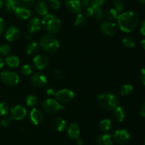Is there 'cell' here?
Wrapping results in <instances>:
<instances>
[{"label":"cell","mask_w":145,"mask_h":145,"mask_svg":"<svg viewBox=\"0 0 145 145\" xmlns=\"http://www.w3.org/2000/svg\"><path fill=\"white\" fill-rule=\"evenodd\" d=\"M118 27L125 33H131L137 28L139 24V16L134 11H125L117 18Z\"/></svg>","instance_id":"cell-1"},{"label":"cell","mask_w":145,"mask_h":145,"mask_svg":"<svg viewBox=\"0 0 145 145\" xmlns=\"http://www.w3.org/2000/svg\"><path fill=\"white\" fill-rule=\"evenodd\" d=\"M41 23L44 29L51 34L57 33L60 30L62 26L61 20L57 16L52 14H48L44 16Z\"/></svg>","instance_id":"cell-2"},{"label":"cell","mask_w":145,"mask_h":145,"mask_svg":"<svg viewBox=\"0 0 145 145\" xmlns=\"http://www.w3.org/2000/svg\"><path fill=\"white\" fill-rule=\"evenodd\" d=\"M40 45L42 49L48 53H54L59 48V41L53 34H51L42 35L40 39Z\"/></svg>","instance_id":"cell-3"},{"label":"cell","mask_w":145,"mask_h":145,"mask_svg":"<svg viewBox=\"0 0 145 145\" xmlns=\"http://www.w3.org/2000/svg\"><path fill=\"white\" fill-rule=\"evenodd\" d=\"M99 106L105 110H113L118 104V99L116 95L110 92H103L98 95Z\"/></svg>","instance_id":"cell-4"},{"label":"cell","mask_w":145,"mask_h":145,"mask_svg":"<svg viewBox=\"0 0 145 145\" xmlns=\"http://www.w3.org/2000/svg\"><path fill=\"white\" fill-rule=\"evenodd\" d=\"M42 107L43 110L50 115H55L64 108L58 101L52 98L45 100L42 102Z\"/></svg>","instance_id":"cell-5"},{"label":"cell","mask_w":145,"mask_h":145,"mask_svg":"<svg viewBox=\"0 0 145 145\" xmlns=\"http://www.w3.org/2000/svg\"><path fill=\"white\" fill-rule=\"evenodd\" d=\"M1 82L8 86H15L19 82V77L16 72L10 71H3L0 75Z\"/></svg>","instance_id":"cell-6"},{"label":"cell","mask_w":145,"mask_h":145,"mask_svg":"<svg viewBox=\"0 0 145 145\" xmlns=\"http://www.w3.org/2000/svg\"><path fill=\"white\" fill-rule=\"evenodd\" d=\"M100 30L104 35L108 36H114L118 31L117 25L111 21H103L100 25Z\"/></svg>","instance_id":"cell-7"},{"label":"cell","mask_w":145,"mask_h":145,"mask_svg":"<svg viewBox=\"0 0 145 145\" xmlns=\"http://www.w3.org/2000/svg\"><path fill=\"white\" fill-rule=\"evenodd\" d=\"M113 137L118 143L125 144L130 141V134L126 129H119L113 132Z\"/></svg>","instance_id":"cell-8"},{"label":"cell","mask_w":145,"mask_h":145,"mask_svg":"<svg viewBox=\"0 0 145 145\" xmlns=\"http://www.w3.org/2000/svg\"><path fill=\"white\" fill-rule=\"evenodd\" d=\"M65 8L72 14H81L83 9V4L79 0H67L65 3Z\"/></svg>","instance_id":"cell-9"},{"label":"cell","mask_w":145,"mask_h":145,"mask_svg":"<svg viewBox=\"0 0 145 145\" xmlns=\"http://www.w3.org/2000/svg\"><path fill=\"white\" fill-rule=\"evenodd\" d=\"M10 115L12 119L21 120L24 119L27 115V110L22 105H16L10 109Z\"/></svg>","instance_id":"cell-10"},{"label":"cell","mask_w":145,"mask_h":145,"mask_svg":"<svg viewBox=\"0 0 145 145\" xmlns=\"http://www.w3.org/2000/svg\"><path fill=\"white\" fill-rule=\"evenodd\" d=\"M55 96H56L57 100L59 102L67 103V102H70L73 99L74 94V92L71 90L65 88V89H62L56 92Z\"/></svg>","instance_id":"cell-11"},{"label":"cell","mask_w":145,"mask_h":145,"mask_svg":"<svg viewBox=\"0 0 145 145\" xmlns=\"http://www.w3.org/2000/svg\"><path fill=\"white\" fill-rule=\"evenodd\" d=\"M16 17L19 20H26L31 16V11L28 7L25 4H18L14 11Z\"/></svg>","instance_id":"cell-12"},{"label":"cell","mask_w":145,"mask_h":145,"mask_svg":"<svg viewBox=\"0 0 145 145\" xmlns=\"http://www.w3.org/2000/svg\"><path fill=\"white\" fill-rule=\"evenodd\" d=\"M84 16L88 17H92L97 21H100L103 17V12L101 8L95 7L93 6H88L84 11Z\"/></svg>","instance_id":"cell-13"},{"label":"cell","mask_w":145,"mask_h":145,"mask_svg":"<svg viewBox=\"0 0 145 145\" xmlns=\"http://www.w3.org/2000/svg\"><path fill=\"white\" fill-rule=\"evenodd\" d=\"M34 67L38 70H43L49 65V59L46 55H37L33 58Z\"/></svg>","instance_id":"cell-14"},{"label":"cell","mask_w":145,"mask_h":145,"mask_svg":"<svg viewBox=\"0 0 145 145\" xmlns=\"http://www.w3.org/2000/svg\"><path fill=\"white\" fill-rule=\"evenodd\" d=\"M44 115L42 111L38 108H33L30 113V120L34 125H38L43 121Z\"/></svg>","instance_id":"cell-15"},{"label":"cell","mask_w":145,"mask_h":145,"mask_svg":"<svg viewBox=\"0 0 145 145\" xmlns=\"http://www.w3.org/2000/svg\"><path fill=\"white\" fill-rule=\"evenodd\" d=\"M31 82L36 88H43L48 82V79L43 74L35 73L31 78Z\"/></svg>","instance_id":"cell-16"},{"label":"cell","mask_w":145,"mask_h":145,"mask_svg":"<svg viewBox=\"0 0 145 145\" xmlns=\"http://www.w3.org/2000/svg\"><path fill=\"white\" fill-rule=\"evenodd\" d=\"M42 23L38 17H33L27 24V28L29 33H36L40 29Z\"/></svg>","instance_id":"cell-17"},{"label":"cell","mask_w":145,"mask_h":145,"mask_svg":"<svg viewBox=\"0 0 145 145\" xmlns=\"http://www.w3.org/2000/svg\"><path fill=\"white\" fill-rule=\"evenodd\" d=\"M20 36V31L18 28L16 26H11L8 27L5 33V37L7 41L12 42V41H16L18 38Z\"/></svg>","instance_id":"cell-18"},{"label":"cell","mask_w":145,"mask_h":145,"mask_svg":"<svg viewBox=\"0 0 145 145\" xmlns=\"http://www.w3.org/2000/svg\"><path fill=\"white\" fill-rule=\"evenodd\" d=\"M35 11L40 16H45L49 11V5L45 1H38L35 5Z\"/></svg>","instance_id":"cell-19"},{"label":"cell","mask_w":145,"mask_h":145,"mask_svg":"<svg viewBox=\"0 0 145 145\" xmlns=\"http://www.w3.org/2000/svg\"><path fill=\"white\" fill-rule=\"evenodd\" d=\"M67 134L70 139H77L79 137V134H80V129L78 124L75 122L70 124L68 127Z\"/></svg>","instance_id":"cell-20"},{"label":"cell","mask_w":145,"mask_h":145,"mask_svg":"<svg viewBox=\"0 0 145 145\" xmlns=\"http://www.w3.org/2000/svg\"><path fill=\"white\" fill-rule=\"evenodd\" d=\"M52 126L55 130L58 132H64L67 128V122L63 118L56 117L52 120Z\"/></svg>","instance_id":"cell-21"},{"label":"cell","mask_w":145,"mask_h":145,"mask_svg":"<svg viewBox=\"0 0 145 145\" xmlns=\"http://www.w3.org/2000/svg\"><path fill=\"white\" fill-rule=\"evenodd\" d=\"M96 145H113V139L109 134H104L98 137Z\"/></svg>","instance_id":"cell-22"},{"label":"cell","mask_w":145,"mask_h":145,"mask_svg":"<svg viewBox=\"0 0 145 145\" xmlns=\"http://www.w3.org/2000/svg\"><path fill=\"white\" fill-rule=\"evenodd\" d=\"M113 117L114 118L115 120L118 121V122H123L124 120L125 117V112L124 109L120 106H117L113 112Z\"/></svg>","instance_id":"cell-23"},{"label":"cell","mask_w":145,"mask_h":145,"mask_svg":"<svg viewBox=\"0 0 145 145\" xmlns=\"http://www.w3.org/2000/svg\"><path fill=\"white\" fill-rule=\"evenodd\" d=\"M5 63L9 68H17L20 64V60L16 55H8L5 58Z\"/></svg>","instance_id":"cell-24"},{"label":"cell","mask_w":145,"mask_h":145,"mask_svg":"<svg viewBox=\"0 0 145 145\" xmlns=\"http://www.w3.org/2000/svg\"><path fill=\"white\" fill-rule=\"evenodd\" d=\"M38 51V45L35 41H31V43L27 45L26 53L28 55H35Z\"/></svg>","instance_id":"cell-25"},{"label":"cell","mask_w":145,"mask_h":145,"mask_svg":"<svg viewBox=\"0 0 145 145\" xmlns=\"http://www.w3.org/2000/svg\"><path fill=\"white\" fill-rule=\"evenodd\" d=\"M105 16L108 19V21H115L117 20L118 17V13L114 8L108 9L105 12Z\"/></svg>","instance_id":"cell-26"},{"label":"cell","mask_w":145,"mask_h":145,"mask_svg":"<svg viewBox=\"0 0 145 145\" xmlns=\"http://www.w3.org/2000/svg\"><path fill=\"white\" fill-rule=\"evenodd\" d=\"M86 17L84 14H79L76 15L74 20V26L78 28H82L86 24Z\"/></svg>","instance_id":"cell-27"},{"label":"cell","mask_w":145,"mask_h":145,"mask_svg":"<svg viewBox=\"0 0 145 145\" xmlns=\"http://www.w3.org/2000/svg\"><path fill=\"white\" fill-rule=\"evenodd\" d=\"M99 128L103 132H107L111 128V122L108 119H104L99 122Z\"/></svg>","instance_id":"cell-28"},{"label":"cell","mask_w":145,"mask_h":145,"mask_svg":"<svg viewBox=\"0 0 145 145\" xmlns=\"http://www.w3.org/2000/svg\"><path fill=\"white\" fill-rule=\"evenodd\" d=\"M133 87L130 84H125L120 88V93L122 96H128L133 92Z\"/></svg>","instance_id":"cell-29"},{"label":"cell","mask_w":145,"mask_h":145,"mask_svg":"<svg viewBox=\"0 0 145 145\" xmlns=\"http://www.w3.org/2000/svg\"><path fill=\"white\" fill-rule=\"evenodd\" d=\"M123 45L126 48H132L135 45V39L133 38V37L132 36H125L123 38Z\"/></svg>","instance_id":"cell-30"},{"label":"cell","mask_w":145,"mask_h":145,"mask_svg":"<svg viewBox=\"0 0 145 145\" xmlns=\"http://www.w3.org/2000/svg\"><path fill=\"white\" fill-rule=\"evenodd\" d=\"M113 4L115 7V9L118 11V13L123 12L125 9V1L124 0H113Z\"/></svg>","instance_id":"cell-31"},{"label":"cell","mask_w":145,"mask_h":145,"mask_svg":"<svg viewBox=\"0 0 145 145\" xmlns=\"http://www.w3.org/2000/svg\"><path fill=\"white\" fill-rule=\"evenodd\" d=\"M34 72V66L31 64L24 65L21 68V73L25 76H29Z\"/></svg>","instance_id":"cell-32"},{"label":"cell","mask_w":145,"mask_h":145,"mask_svg":"<svg viewBox=\"0 0 145 145\" xmlns=\"http://www.w3.org/2000/svg\"><path fill=\"white\" fill-rule=\"evenodd\" d=\"M38 99L36 96L33 95H28L26 98V105L31 107H35L38 105Z\"/></svg>","instance_id":"cell-33"},{"label":"cell","mask_w":145,"mask_h":145,"mask_svg":"<svg viewBox=\"0 0 145 145\" xmlns=\"http://www.w3.org/2000/svg\"><path fill=\"white\" fill-rule=\"evenodd\" d=\"M11 52V47L8 44H1L0 45V55L7 56Z\"/></svg>","instance_id":"cell-34"},{"label":"cell","mask_w":145,"mask_h":145,"mask_svg":"<svg viewBox=\"0 0 145 145\" xmlns=\"http://www.w3.org/2000/svg\"><path fill=\"white\" fill-rule=\"evenodd\" d=\"M8 111H9V108H8V105L5 102H0V115L1 116H4L8 114Z\"/></svg>","instance_id":"cell-35"},{"label":"cell","mask_w":145,"mask_h":145,"mask_svg":"<svg viewBox=\"0 0 145 145\" xmlns=\"http://www.w3.org/2000/svg\"><path fill=\"white\" fill-rule=\"evenodd\" d=\"M16 7L17 6L15 5V4L7 3L4 5V11L7 13H8V14H13L15 11Z\"/></svg>","instance_id":"cell-36"},{"label":"cell","mask_w":145,"mask_h":145,"mask_svg":"<svg viewBox=\"0 0 145 145\" xmlns=\"http://www.w3.org/2000/svg\"><path fill=\"white\" fill-rule=\"evenodd\" d=\"M107 0H91V5L95 7L101 8L106 4Z\"/></svg>","instance_id":"cell-37"},{"label":"cell","mask_w":145,"mask_h":145,"mask_svg":"<svg viewBox=\"0 0 145 145\" xmlns=\"http://www.w3.org/2000/svg\"><path fill=\"white\" fill-rule=\"evenodd\" d=\"M48 5L52 9L57 10L60 7V2L59 0H48Z\"/></svg>","instance_id":"cell-38"},{"label":"cell","mask_w":145,"mask_h":145,"mask_svg":"<svg viewBox=\"0 0 145 145\" xmlns=\"http://www.w3.org/2000/svg\"><path fill=\"white\" fill-rule=\"evenodd\" d=\"M11 119H11V117H4L1 121V126L4 127H8V125L11 124Z\"/></svg>","instance_id":"cell-39"},{"label":"cell","mask_w":145,"mask_h":145,"mask_svg":"<svg viewBox=\"0 0 145 145\" xmlns=\"http://www.w3.org/2000/svg\"><path fill=\"white\" fill-rule=\"evenodd\" d=\"M6 29V22L3 18L0 17V35L4 33Z\"/></svg>","instance_id":"cell-40"},{"label":"cell","mask_w":145,"mask_h":145,"mask_svg":"<svg viewBox=\"0 0 145 145\" xmlns=\"http://www.w3.org/2000/svg\"><path fill=\"white\" fill-rule=\"evenodd\" d=\"M46 94L49 96H52V95H55L56 94V91L55 90V88H53L52 87H49L46 89V91H45Z\"/></svg>","instance_id":"cell-41"},{"label":"cell","mask_w":145,"mask_h":145,"mask_svg":"<svg viewBox=\"0 0 145 145\" xmlns=\"http://www.w3.org/2000/svg\"><path fill=\"white\" fill-rule=\"evenodd\" d=\"M5 4L7 3H8V4H15V5L18 6V4H21V0H3Z\"/></svg>","instance_id":"cell-42"},{"label":"cell","mask_w":145,"mask_h":145,"mask_svg":"<svg viewBox=\"0 0 145 145\" xmlns=\"http://www.w3.org/2000/svg\"><path fill=\"white\" fill-rule=\"evenodd\" d=\"M23 1H24V4L29 7L35 4L36 0H23Z\"/></svg>","instance_id":"cell-43"},{"label":"cell","mask_w":145,"mask_h":145,"mask_svg":"<svg viewBox=\"0 0 145 145\" xmlns=\"http://www.w3.org/2000/svg\"><path fill=\"white\" fill-rule=\"evenodd\" d=\"M140 80H141L142 83L145 85V68L142 69L141 72H140Z\"/></svg>","instance_id":"cell-44"},{"label":"cell","mask_w":145,"mask_h":145,"mask_svg":"<svg viewBox=\"0 0 145 145\" xmlns=\"http://www.w3.org/2000/svg\"><path fill=\"white\" fill-rule=\"evenodd\" d=\"M140 33H141L142 35L145 36V19L144 21H142L141 25H140Z\"/></svg>","instance_id":"cell-45"},{"label":"cell","mask_w":145,"mask_h":145,"mask_svg":"<svg viewBox=\"0 0 145 145\" xmlns=\"http://www.w3.org/2000/svg\"><path fill=\"white\" fill-rule=\"evenodd\" d=\"M140 115H142V116L145 117V102H144V103H143L142 105L140 106Z\"/></svg>","instance_id":"cell-46"},{"label":"cell","mask_w":145,"mask_h":145,"mask_svg":"<svg viewBox=\"0 0 145 145\" xmlns=\"http://www.w3.org/2000/svg\"><path fill=\"white\" fill-rule=\"evenodd\" d=\"M79 1L82 2L83 5L86 6V7H88V6H89V4H91V0H79Z\"/></svg>","instance_id":"cell-47"},{"label":"cell","mask_w":145,"mask_h":145,"mask_svg":"<svg viewBox=\"0 0 145 145\" xmlns=\"http://www.w3.org/2000/svg\"><path fill=\"white\" fill-rule=\"evenodd\" d=\"M24 38H25V39L26 40V41H30V40H31V33H29V32L25 33V34H24Z\"/></svg>","instance_id":"cell-48"},{"label":"cell","mask_w":145,"mask_h":145,"mask_svg":"<svg viewBox=\"0 0 145 145\" xmlns=\"http://www.w3.org/2000/svg\"><path fill=\"white\" fill-rule=\"evenodd\" d=\"M4 61H3L2 58L0 57V69H1V68L4 67Z\"/></svg>","instance_id":"cell-49"},{"label":"cell","mask_w":145,"mask_h":145,"mask_svg":"<svg viewBox=\"0 0 145 145\" xmlns=\"http://www.w3.org/2000/svg\"><path fill=\"white\" fill-rule=\"evenodd\" d=\"M140 44H141V45H142V47L143 49L145 51V38L142 40L141 42H140Z\"/></svg>","instance_id":"cell-50"},{"label":"cell","mask_w":145,"mask_h":145,"mask_svg":"<svg viewBox=\"0 0 145 145\" xmlns=\"http://www.w3.org/2000/svg\"><path fill=\"white\" fill-rule=\"evenodd\" d=\"M76 144H77V145H82V144H83V142H82V140L81 139L78 138V139H76Z\"/></svg>","instance_id":"cell-51"},{"label":"cell","mask_w":145,"mask_h":145,"mask_svg":"<svg viewBox=\"0 0 145 145\" xmlns=\"http://www.w3.org/2000/svg\"><path fill=\"white\" fill-rule=\"evenodd\" d=\"M139 3L142 4H145V0H137Z\"/></svg>","instance_id":"cell-52"},{"label":"cell","mask_w":145,"mask_h":145,"mask_svg":"<svg viewBox=\"0 0 145 145\" xmlns=\"http://www.w3.org/2000/svg\"><path fill=\"white\" fill-rule=\"evenodd\" d=\"M3 4H4V1H3V0H0V9L2 8Z\"/></svg>","instance_id":"cell-53"},{"label":"cell","mask_w":145,"mask_h":145,"mask_svg":"<svg viewBox=\"0 0 145 145\" xmlns=\"http://www.w3.org/2000/svg\"><path fill=\"white\" fill-rule=\"evenodd\" d=\"M144 145H145V139H144Z\"/></svg>","instance_id":"cell-54"}]
</instances>
